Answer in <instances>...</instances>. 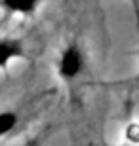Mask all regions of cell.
<instances>
[{
  "label": "cell",
  "mask_w": 139,
  "mask_h": 146,
  "mask_svg": "<svg viewBox=\"0 0 139 146\" xmlns=\"http://www.w3.org/2000/svg\"><path fill=\"white\" fill-rule=\"evenodd\" d=\"M54 68L55 76L67 86H73L84 78L88 70V55L78 40H69L59 49L54 61Z\"/></svg>",
  "instance_id": "obj_1"
},
{
  "label": "cell",
  "mask_w": 139,
  "mask_h": 146,
  "mask_svg": "<svg viewBox=\"0 0 139 146\" xmlns=\"http://www.w3.org/2000/svg\"><path fill=\"white\" fill-rule=\"evenodd\" d=\"M29 48L25 38L13 34H0V72L8 70L13 63L27 59Z\"/></svg>",
  "instance_id": "obj_2"
},
{
  "label": "cell",
  "mask_w": 139,
  "mask_h": 146,
  "mask_svg": "<svg viewBox=\"0 0 139 146\" xmlns=\"http://www.w3.org/2000/svg\"><path fill=\"white\" fill-rule=\"evenodd\" d=\"M44 0H0V10L10 17H27L36 15L42 8Z\"/></svg>",
  "instance_id": "obj_3"
},
{
  "label": "cell",
  "mask_w": 139,
  "mask_h": 146,
  "mask_svg": "<svg viewBox=\"0 0 139 146\" xmlns=\"http://www.w3.org/2000/svg\"><path fill=\"white\" fill-rule=\"evenodd\" d=\"M21 114L15 108H2L0 110V139H8L19 129Z\"/></svg>",
  "instance_id": "obj_4"
},
{
  "label": "cell",
  "mask_w": 139,
  "mask_h": 146,
  "mask_svg": "<svg viewBox=\"0 0 139 146\" xmlns=\"http://www.w3.org/2000/svg\"><path fill=\"white\" fill-rule=\"evenodd\" d=\"M124 142L126 144H139V121H130L124 127Z\"/></svg>",
  "instance_id": "obj_5"
},
{
  "label": "cell",
  "mask_w": 139,
  "mask_h": 146,
  "mask_svg": "<svg viewBox=\"0 0 139 146\" xmlns=\"http://www.w3.org/2000/svg\"><path fill=\"white\" fill-rule=\"evenodd\" d=\"M122 146H139V144H126V142H124V144Z\"/></svg>",
  "instance_id": "obj_6"
}]
</instances>
